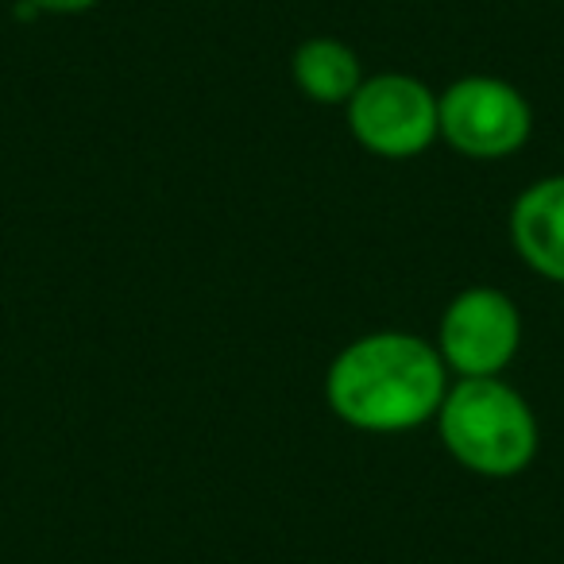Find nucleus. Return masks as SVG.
Wrapping results in <instances>:
<instances>
[{
	"mask_svg": "<svg viewBox=\"0 0 564 564\" xmlns=\"http://www.w3.org/2000/svg\"><path fill=\"white\" fill-rule=\"evenodd\" d=\"M437 345L414 333H368L352 340L325 376L329 410L364 433H406L433 422L448 394Z\"/></svg>",
	"mask_w": 564,
	"mask_h": 564,
	"instance_id": "f257e3e1",
	"label": "nucleus"
},
{
	"mask_svg": "<svg viewBox=\"0 0 564 564\" xmlns=\"http://www.w3.org/2000/svg\"><path fill=\"white\" fill-rule=\"evenodd\" d=\"M437 430L448 456L487 479L522 476L541 445L530 402L499 376L456 379L437 410Z\"/></svg>",
	"mask_w": 564,
	"mask_h": 564,
	"instance_id": "f03ea898",
	"label": "nucleus"
},
{
	"mask_svg": "<svg viewBox=\"0 0 564 564\" xmlns=\"http://www.w3.org/2000/svg\"><path fill=\"white\" fill-rule=\"evenodd\" d=\"M441 140L468 159H510L530 143L533 109L510 82L468 74L437 97Z\"/></svg>",
	"mask_w": 564,
	"mask_h": 564,
	"instance_id": "7ed1b4c3",
	"label": "nucleus"
},
{
	"mask_svg": "<svg viewBox=\"0 0 564 564\" xmlns=\"http://www.w3.org/2000/svg\"><path fill=\"white\" fill-rule=\"evenodd\" d=\"M348 128L379 159H414L441 135L437 94L410 74H376L364 78L356 97L345 105Z\"/></svg>",
	"mask_w": 564,
	"mask_h": 564,
	"instance_id": "20e7f679",
	"label": "nucleus"
},
{
	"mask_svg": "<svg viewBox=\"0 0 564 564\" xmlns=\"http://www.w3.org/2000/svg\"><path fill=\"white\" fill-rule=\"evenodd\" d=\"M522 345V314L502 291L468 286L448 302L437 352L456 379H491L510 368Z\"/></svg>",
	"mask_w": 564,
	"mask_h": 564,
	"instance_id": "39448f33",
	"label": "nucleus"
},
{
	"mask_svg": "<svg viewBox=\"0 0 564 564\" xmlns=\"http://www.w3.org/2000/svg\"><path fill=\"white\" fill-rule=\"evenodd\" d=\"M510 240L530 271L564 282V174L533 182L510 209Z\"/></svg>",
	"mask_w": 564,
	"mask_h": 564,
	"instance_id": "423d86ee",
	"label": "nucleus"
},
{
	"mask_svg": "<svg viewBox=\"0 0 564 564\" xmlns=\"http://www.w3.org/2000/svg\"><path fill=\"white\" fill-rule=\"evenodd\" d=\"M291 74L302 97H310L314 105H348L356 89L364 86L356 51L340 40H329V35H314V40L302 43L294 51Z\"/></svg>",
	"mask_w": 564,
	"mask_h": 564,
	"instance_id": "0eeeda50",
	"label": "nucleus"
},
{
	"mask_svg": "<svg viewBox=\"0 0 564 564\" xmlns=\"http://www.w3.org/2000/svg\"><path fill=\"white\" fill-rule=\"evenodd\" d=\"M24 4L35 12H51V17H78V12L97 9L101 0H24Z\"/></svg>",
	"mask_w": 564,
	"mask_h": 564,
	"instance_id": "6e6552de",
	"label": "nucleus"
}]
</instances>
